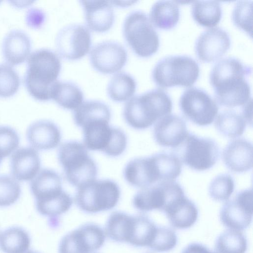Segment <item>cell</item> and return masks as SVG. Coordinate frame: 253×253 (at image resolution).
Segmentation results:
<instances>
[{"mask_svg":"<svg viewBox=\"0 0 253 253\" xmlns=\"http://www.w3.org/2000/svg\"><path fill=\"white\" fill-rule=\"evenodd\" d=\"M31 42L28 35L19 30L9 32L4 37L2 52L5 60L11 65L25 61L31 51Z\"/></svg>","mask_w":253,"mask_h":253,"instance_id":"cell-23","label":"cell"},{"mask_svg":"<svg viewBox=\"0 0 253 253\" xmlns=\"http://www.w3.org/2000/svg\"><path fill=\"white\" fill-rule=\"evenodd\" d=\"M111 117V112L109 106L101 101L95 100L83 101L73 113L75 124L81 128L95 122H109Z\"/></svg>","mask_w":253,"mask_h":253,"instance_id":"cell-26","label":"cell"},{"mask_svg":"<svg viewBox=\"0 0 253 253\" xmlns=\"http://www.w3.org/2000/svg\"><path fill=\"white\" fill-rule=\"evenodd\" d=\"M136 88V82L129 74L122 72L115 74L109 81L107 93L114 101H128L133 97Z\"/></svg>","mask_w":253,"mask_h":253,"instance_id":"cell-31","label":"cell"},{"mask_svg":"<svg viewBox=\"0 0 253 253\" xmlns=\"http://www.w3.org/2000/svg\"><path fill=\"white\" fill-rule=\"evenodd\" d=\"M241 115L246 123L252 125V99L246 103L242 109Z\"/></svg>","mask_w":253,"mask_h":253,"instance_id":"cell-44","label":"cell"},{"mask_svg":"<svg viewBox=\"0 0 253 253\" xmlns=\"http://www.w3.org/2000/svg\"><path fill=\"white\" fill-rule=\"evenodd\" d=\"M55 44L59 54L63 58L70 60L81 59L90 49V32L82 24L68 25L58 32Z\"/></svg>","mask_w":253,"mask_h":253,"instance_id":"cell-11","label":"cell"},{"mask_svg":"<svg viewBox=\"0 0 253 253\" xmlns=\"http://www.w3.org/2000/svg\"><path fill=\"white\" fill-rule=\"evenodd\" d=\"M251 73V67L234 57L218 61L210 75V83L218 103L231 108L247 103L252 98L250 86L245 78Z\"/></svg>","mask_w":253,"mask_h":253,"instance_id":"cell-1","label":"cell"},{"mask_svg":"<svg viewBox=\"0 0 253 253\" xmlns=\"http://www.w3.org/2000/svg\"><path fill=\"white\" fill-rule=\"evenodd\" d=\"M235 182L228 174H221L214 177L210 184L209 192L215 201H227L235 189Z\"/></svg>","mask_w":253,"mask_h":253,"instance_id":"cell-36","label":"cell"},{"mask_svg":"<svg viewBox=\"0 0 253 253\" xmlns=\"http://www.w3.org/2000/svg\"><path fill=\"white\" fill-rule=\"evenodd\" d=\"M20 142L18 133L8 126H0V155L3 159L17 149Z\"/></svg>","mask_w":253,"mask_h":253,"instance_id":"cell-41","label":"cell"},{"mask_svg":"<svg viewBox=\"0 0 253 253\" xmlns=\"http://www.w3.org/2000/svg\"><path fill=\"white\" fill-rule=\"evenodd\" d=\"M189 132L185 122L180 117L168 114L158 120L153 136L160 146L176 148L185 140Z\"/></svg>","mask_w":253,"mask_h":253,"instance_id":"cell-16","label":"cell"},{"mask_svg":"<svg viewBox=\"0 0 253 253\" xmlns=\"http://www.w3.org/2000/svg\"><path fill=\"white\" fill-rule=\"evenodd\" d=\"M20 84L17 72L9 65L0 64V97L6 98L13 95Z\"/></svg>","mask_w":253,"mask_h":253,"instance_id":"cell-39","label":"cell"},{"mask_svg":"<svg viewBox=\"0 0 253 253\" xmlns=\"http://www.w3.org/2000/svg\"><path fill=\"white\" fill-rule=\"evenodd\" d=\"M21 193L18 181L12 176L0 175V207H9L19 198Z\"/></svg>","mask_w":253,"mask_h":253,"instance_id":"cell-37","label":"cell"},{"mask_svg":"<svg viewBox=\"0 0 253 253\" xmlns=\"http://www.w3.org/2000/svg\"><path fill=\"white\" fill-rule=\"evenodd\" d=\"M93 68L104 74L118 72L126 65L127 54L121 43L114 41H103L92 47L89 53Z\"/></svg>","mask_w":253,"mask_h":253,"instance_id":"cell-14","label":"cell"},{"mask_svg":"<svg viewBox=\"0 0 253 253\" xmlns=\"http://www.w3.org/2000/svg\"><path fill=\"white\" fill-rule=\"evenodd\" d=\"M172 108L169 96L161 89H153L129 99L125 105L123 116L131 127L144 129L169 114Z\"/></svg>","mask_w":253,"mask_h":253,"instance_id":"cell-3","label":"cell"},{"mask_svg":"<svg viewBox=\"0 0 253 253\" xmlns=\"http://www.w3.org/2000/svg\"><path fill=\"white\" fill-rule=\"evenodd\" d=\"M30 245V236L22 227L12 226L0 232V250L3 253H25Z\"/></svg>","mask_w":253,"mask_h":253,"instance_id":"cell-30","label":"cell"},{"mask_svg":"<svg viewBox=\"0 0 253 253\" xmlns=\"http://www.w3.org/2000/svg\"><path fill=\"white\" fill-rule=\"evenodd\" d=\"M158 227L145 215H132L127 243L134 247L149 249L156 237Z\"/></svg>","mask_w":253,"mask_h":253,"instance_id":"cell-25","label":"cell"},{"mask_svg":"<svg viewBox=\"0 0 253 253\" xmlns=\"http://www.w3.org/2000/svg\"><path fill=\"white\" fill-rule=\"evenodd\" d=\"M179 105L186 118L200 126L211 124L218 110L212 97L205 90L196 87L188 88L183 92Z\"/></svg>","mask_w":253,"mask_h":253,"instance_id":"cell-9","label":"cell"},{"mask_svg":"<svg viewBox=\"0 0 253 253\" xmlns=\"http://www.w3.org/2000/svg\"><path fill=\"white\" fill-rule=\"evenodd\" d=\"M124 176L128 184L141 189L160 181L158 170L153 155L130 161L124 169Z\"/></svg>","mask_w":253,"mask_h":253,"instance_id":"cell-17","label":"cell"},{"mask_svg":"<svg viewBox=\"0 0 253 253\" xmlns=\"http://www.w3.org/2000/svg\"><path fill=\"white\" fill-rule=\"evenodd\" d=\"M177 242V237L174 230L168 227L158 226L156 237L149 249L155 252H168L175 247Z\"/></svg>","mask_w":253,"mask_h":253,"instance_id":"cell-40","label":"cell"},{"mask_svg":"<svg viewBox=\"0 0 253 253\" xmlns=\"http://www.w3.org/2000/svg\"><path fill=\"white\" fill-rule=\"evenodd\" d=\"M166 181H161L151 186L141 188L134 196V207L142 212L154 210L162 211L166 201Z\"/></svg>","mask_w":253,"mask_h":253,"instance_id":"cell-24","label":"cell"},{"mask_svg":"<svg viewBox=\"0 0 253 253\" xmlns=\"http://www.w3.org/2000/svg\"><path fill=\"white\" fill-rule=\"evenodd\" d=\"M45 19V13L40 9L31 8L27 11L26 21L27 24L31 28H40L44 22Z\"/></svg>","mask_w":253,"mask_h":253,"instance_id":"cell-42","label":"cell"},{"mask_svg":"<svg viewBox=\"0 0 253 253\" xmlns=\"http://www.w3.org/2000/svg\"><path fill=\"white\" fill-rule=\"evenodd\" d=\"M179 17V8L175 1L159 0L152 5L149 19L157 28L168 30L177 24Z\"/></svg>","mask_w":253,"mask_h":253,"instance_id":"cell-28","label":"cell"},{"mask_svg":"<svg viewBox=\"0 0 253 253\" xmlns=\"http://www.w3.org/2000/svg\"><path fill=\"white\" fill-rule=\"evenodd\" d=\"M26 137L31 147L38 150H48L60 143L61 131L52 122L40 120L32 123L28 128Z\"/></svg>","mask_w":253,"mask_h":253,"instance_id":"cell-22","label":"cell"},{"mask_svg":"<svg viewBox=\"0 0 253 253\" xmlns=\"http://www.w3.org/2000/svg\"><path fill=\"white\" fill-rule=\"evenodd\" d=\"M118 184L110 179H94L78 187L75 200L80 209L94 213L114 208L120 197Z\"/></svg>","mask_w":253,"mask_h":253,"instance_id":"cell-7","label":"cell"},{"mask_svg":"<svg viewBox=\"0 0 253 253\" xmlns=\"http://www.w3.org/2000/svg\"><path fill=\"white\" fill-rule=\"evenodd\" d=\"M101 121L86 125L82 128L84 145L87 149L103 152L110 157L121 155L127 145V137L122 129Z\"/></svg>","mask_w":253,"mask_h":253,"instance_id":"cell-8","label":"cell"},{"mask_svg":"<svg viewBox=\"0 0 253 253\" xmlns=\"http://www.w3.org/2000/svg\"><path fill=\"white\" fill-rule=\"evenodd\" d=\"M153 156L158 170L160 181L173 180L180 174L182 164L176 154L160 152Z\"/></svg>","mask_w":253,"mask_h":253,"instance_id":"cell-35","label":"cell"},{"mask_svg":"<svg viewBox=\"0 0 253 253\" xmlns=\"http://www.w3.org/2000/svg\"><path fill=\"white\" fill-rule=\"evenodd\" d=\"M105 240V233L94 223L83 225L65 235L58 248L59 253H92L100 249Z\"/></svg>","mask_w":253,"mask_h":253,"instance_id":"cell-12","label":"cell"},{"mask_svg":"<svg viewBox=\"0 0 253 253\" xmlns=\"http://www.w3.org/2000/svg\"><path fill=\"white\" fill-rule=\"evenodd\" d=\"M30 188L35 200L50 197L63 190L60 175L48 169L39 171L31 181Z\"/></svg>","mask_w":253,"mask_h":253,"instance_id":"cell-27","label":"cell"},{"mask_svg":"<svg viewBox=\"0 0 253 253\" xmlns=\"http://www.w3.org/2000/svg\"><path fill=\"white\" fill-rule=\"evenodd\" d=\"M222 224L236 230L247 228L253 217V190L248 189L237 193L234 198L222 206L219 212Z\"/></svg>","mask_w":253,"mask_h":253,"instance_id":"cell-13","label":"cell"},{"mask_svg":"<svg viewBox=\"0 0 253 253\" xmlns=\"http://www.w3.org/2000/svg\"><path fill=\"white\" fill-rule=\"evenodd\" d=\"M183 145L181 160L189 168L203 171L212 168L220 156L217 143L212 139L188 133Z\"/></svg>","mask_w":253,"mask_h":253,"instance_id":"cell-10","label":"cell"},{"mask_svg":"<svg viewBox=\"0 0 253 253\" xmlns=\"http://www.w3.org/2000/svg\"><path fill=\"white\" fill-rule=\"evenodd\" d=\"M123 34L129 47L139 57L151 56L159 48V36L149 18L143 11L134 10L126 17Z\"/></svg>","mask_w":253,"mask_h":253,"instance_id":"cell-6","label":"cell"},{"mask_svg":"<svg viewBox=\"0 0 253 253\" xmlns=\"http://www.w3.org/2000/svg\"><path fill=\"white\" fill-rule=\"evenodd\" d=\"M253 1L240 0L235 4L232 13L234 24L252 37Z\"/></svg>","mask_w":253,"mask_h":253,"instance_id":"cell-38","label":"cell"},{"mask_svg":"<svg viewBox=\"0 0 253 253\" xmlns=\"http://www.w3.org/2000/svg\"><path fill=\"white\" fill-rule=\"evenodd\" d=\"M253 145L248 140L238 138L230 142L222 152V160L231 171L241 173L253 167Z\"/></svg>","mask_w":253,"mask_h":253,"instance_id":"cell-20","label":"cell"},{"mask_svg":"<svg viewBox=\"0 0 253 253\" xmlns=\"http://www.w3.org/2000/svg\"><path fill=\"white\" fill-rule=\"evenodd\" d=\"M181 253H215L200 243H193L187 245Z\"/></svg>","mask_w":253,"mask_h":253,"instance_id":"cell-43","label":"cell"},{"mask_svg":"<svg viewBox=\"0 0 253 253\" xmlns=\"http://www.w3.org/2000/svg\"><path fill=\"white\" fill-rule=\"evenodd\" d=\"M25 253H39L38 252H37L36 251H32V250H29V251H28L27 252H26Z\"/></svg>","mask_w":253,"mask_h":253,"instance_id":"cell-45","label":"cell"},{"mask_svg":"<svg viewBox=\"0 0 253 253\" xmlns=\"http://www.w3.org/2000/svg\"><path fill=\"white\" fill-rule=\"evenodd\" d=\"M214 247L216 253H245L248 242L239 230L229 229L218 236Z\"/></svg>","mask_w":253,"mask_h":253,"instance_id":"cell-34","label":"cell"},{"mask_svg":"<svg viewBox=\"0 0 253 253\" xmlns=\"http://www.w3.org/2000/svg\"><path fill=\"white\" fill-rule=\"evenodd\" d=\"M194 20L201 26L212 28L220 21L222 10L220 3L215 0L193 1L191 9Z\"/></svg>","mask_w":253,"mask_h":253,"instance_id":"cell-32","label":"cell"},{"mask_svg":"<svg viewBox=\"0 0 253 253\" xmlns=\"http://www.w3.org/2000/svg\"><path fill=\"white\" fill-rule=\"evenodd\" d=\"M246 123L241 114L229 110L224 111L217 115L214 126L222 135L235 138L243 134Z\"/></svg>","mask_w":253,"mask_h":253,"instance_id":"cell-33","label":"cell"},{"mask_svg":"<svg viewBox=\"0 0 253 253\" xmlns=\"http://www.w3.org/2000/svg\"><path fill=\"white\" fill-rule=\"evenodd\" d=\"M52 99L61 107L75 110L83 102L84 94L75 84L57 80L52 89Z\"/></svg>","mask_w":253,"mask_h":253,"instance_id":"cell-29","label":"cell"},{"mask_svg":"<svg viewBox=\"0 0 253 253\" xmlns=\"http://www.w3.org/2000/svg\"><path fill=\"white\" fill-rule=\"evenodd\" d=\"M2 159H3V158L0 155V165L1 163V161H2Z\"/></svg>","mask_w":253,"mask_h":253,"instance_id":"cell-46","label":"cell"},{"mask_svg":"<svg viewBox=\"0 0 253 253\" xmlns=\"http://www.w3.org/2000/svg\"><path fill=\"white\" fill-rule=\"evenodd\" d=\"M199 66L192 57L186 55H171L164 57L154 66L152 79L158 86L169 87L193 85L198 79Z\"/></svg>","mask_w":253,"mask_h":253,"instance_id":"cell-5","label":"cell"},{"mask_svg":"<svg viewBox=\"0 0 253 253\" xmlns=\"http://www.w3.org/2000/svg\"><path fill=\"white\" fill-rule=\"evenodd\" d=\"M10 168L11 176L18 181H31L40 171L38 151L32 147L16 149L11 154Z\"/></svg>","mask_w":253,"mask_h":253,"instance_id":"cell-18","label":"cell"},{"mask_svg":"<svg viewBox=\"0 0 253 253\" xmlns=\"http://www.w3.org/2000/svg\"><path fill=\"white\" fill-rule=\"evenodd\" d=\"M25 75L26 87L35 99L45 101L52 99V89L60 74L59 56L47 48L34 51L29 56Z\"/></svg>","mask_w":253,"mask_h":253,"instance_id":"cell-2","label":"cell"},{"mask_svg":"<svg viewBox=\"0 0 253 253\" xmlns=\"http://www.w3.org/2000/svg\"><path fill=\"white\" fill-rule=\"evenodd\" d=\"M230 44V38L226 31L220 27H212L198 37L195 42V52L200 60L211 62L221 57Z\"/></svg>","mask_w":253,"mask_h":253,"instance_id":"cell-15","label":"cell"},{"mask_svg":"<svg viewBox=\"0 0 253 253\" xmlns=\"http://www.w3.org/2000/svg\"><path fill=\"white\" fill-rule=\"evenodd\" d=\"M84 19L90 30L98 33L109 30L115 21V14L111 1L82 0Z\"/></svg>","mask_w":253,"mask_h":253,"instance_id":"cell-19","label":"cell"},{"mask_svg":"<svg viewBox=\"0 0 253 253\" xmlns=\"http://www.w3.org/2000/svg\"><path fill=\"white\" fill-rule=\"evenodd\" d=\"M58 159L67 180L72 185L78 188L95 179L96 163L83 144L76 141L64 142L58 150Z\"/></svg>","mask_w":253,"mask_h":253,"instance_id":"cell-4","label":"cell"},{"mask_svg":"<svg viewBox=\"0 0 253 253\" xmlns=\"http://www.w3.org/2000/svg\"><path fill=\"white\" fill-rule=\"evenodd\" d=\"M171 225L178 229H188L196 222L198 210L196 205L185 194L170 202L163 210Z\"/></svg>","mask_w":253,"mask_h":253,"instance_id":"cell-21","label":"cell"}]
</instances>
